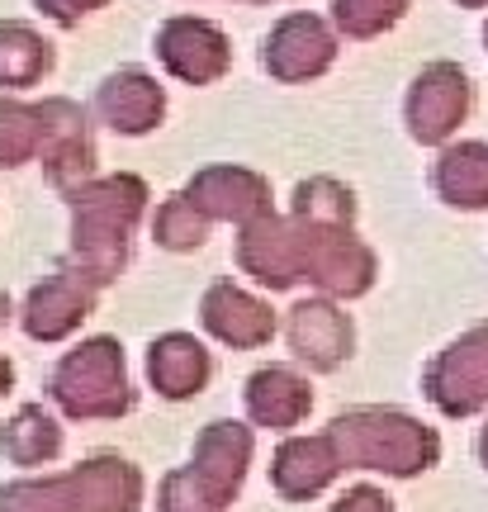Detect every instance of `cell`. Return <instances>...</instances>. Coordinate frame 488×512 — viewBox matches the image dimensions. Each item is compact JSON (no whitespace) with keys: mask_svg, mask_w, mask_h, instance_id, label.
I'll list each match as a JSON object with an SVG mask.
<instances>
[{"mask_svg":"<svg viewBox=\"0 0 488 512\" xmlns=\"http://www.w3.org/2000/svg\"><path fill=\"white\" fill-rule=\"evenodd\" d=\"M91 313V285H81L76 275H53L29 294V309H24V328L29 337L57 342Z\"/></svg>","mask_w":488,"mask_h":512,"instance_id":"30bf717a","label":"cell"},{"mask_svg":"<svg viewBox=\"0 0 488 512\" xmlns=\"http://www.w3.org/2000/svg\"><path fill=\"white\" fill-rule=\"evenodd\" d=\"M0 446L15 465H43V460H53L62 451V432L43 408H19L15 422L0 432Z\"/></svg>","mask_w":488,"mask_h":512,"instance_id":"2e32d148","label":"cell"},{"mask_svg":"<svg viewBox=\"0 0 488 512\" xmlns=\"http://www.w3.org/2000/svg\"><path fill=\"white\" fill-rule=\"evenodd\" d=\"M53 399L72 413V418H119L133 394L124 380V351L109 337L76 347L62 366L53 370Z\"/></svg>","mask_w":488,"mask_h":512,"instance_id":"7a4b0ae2","label":"cell"},{"mask_svg":"<svg viewBox=\"0 0 488 512\" xmlns=\"http://www.w3.org/2000/svg\"><path fill=\"white\" fill-rule=\"evenodd\" d=\"M247 460H252V432L242 422H214L195 446V470H185V475L195 479L204 503L218 512L237 494V484L247 475Z\"/></svg>","mask_w":488,"mask_h":512,"instance_id":"5b68a950","label":"cell"},{"mask_svg":"<svg viewBox=\"0 0 488 512\" xmlns=\"http://www.w3.org/2000/svg\"><path fill=\"white\" fill-rule=\"evenodd\" d=\"M398 15H403V0H337L342 29L356 38L380 34V29H389Z\"/></svg>","mask_w":488,"mask_h":512,"instance_id":"e0dca14e","label":"cell"},{"mask_svg":"<svg viewBox=\"0 0 488 512\" xmlns=\"http://www.w3.org/2000/svg\"><path fill=\"white\" fill-rule=\"evenodd\" d=\"M422 389L446 418H470V413L488 408V323L455 337L427 366Z\"/></svg>","mask_w":488,"mask_h":512,"instance_id":"277c9868","label":"cell"},{"mask_svg":"<svg viewBox=\"0 0 488 512\" xmlns=\"http://www.w3.org/2000/svg\"><path fill=\"white\" fill-rule=\"evenodd\" d=\"M10 389V361H0V394Z\"/></svg>","mask_w":488,"mask_h":512,"instance_id":"7402d4cb","label":"cell"},{"mask_svg":"<svg viewBox=\"0 0 488 512\" xmlns=\"http://www.w3.org/2000/svg\"><path fill=\"white\" fill-rule=\"evenodd\" d=\"M436 190L460 209H484L488 204V147L460 143L436 162Z\"/></svg>","mask_w":488,"mask_h":512,"instance_id":"5bb4252c","label":"cell"},{"mask_svg":"<svg viewBox=\"0 0 488 512\" xmlns=\"http://www.w3.org/2000/svg\"><path fill=\"white\" fill-rule=\"evenodd\" d=\"M43 5H48L57 19H76V10H86V5H95V0H43Z\"/></svg>","mask_w":488,"mask_h":512,"instance_id":"44dd1931","label":"cell"},{"mask_svg":"<svg viewBox=\"0 0 488 512\" xmlns=\"http://www.w3.org/2000/svg\"><path fill=\"white\" fill-rule=\"evenodd\" d=\"M299 214H308L313 223H351V195L342 185L332 181H313V185H299Z\"/></svg>","mask_w":488,"mask_h":512,"instance_id":"ac0fdd59","label":"cell"},{"mask_svg":"<svg viewBox=\"0 0 488 512\" xmlns=\"http://www.w3.org/2000/svg\"><path fill=\"white\" fill-rule=\"evenodd\" d=\"M327 437L346 470H384L394 479H413L432 470L441 456V437L398 408H351L337 413Z\"/></svg>","mask_w":488,"mask_h":512,"instance_id":"6da1fadb","label":"cell"},{"mask_svg":"<svg viewBox=\"0 0 488 512\" xmlns=\"http://www.w3.org/2000/svg\"><path fill=\"white\" fill-rule=\"evenodd\" d=\"M470 110V81L465 72H455L451 62H436L417 76L413 95H408V124H413V138L422 143H441Z\"/></svg>","mask_w":488,"mask_h":512,"instance_id":"8992f818","label":"cell"},{"mask_svg":"<svg viewBox=\"0 0 488 512\" xmlns=\"http://www.w3.org/2000/svg\"><path fill=\"white\" fill-rule=\"evenodd\" d=\"M100 105H105V114L114 119V128L143 133V128L162 114V91H157L147 76L128 72V76H114L105 91H100Z\"/></svg>","mask_w":488,"mask_h":512,"instance_id":"9a60e30c","label":"cell"},{"mask_svg":"<svg viewBox=\"0 0 488 512\" xmlns=\"http://www.w3.org/2000/svg\"><path fill=\"white\" fill-rule=\"evenodd\" d=\"M313 408V394H308V380H299L290 366H271L256 370L247 380V413H252L261 427H299L304 413Z\"/></svg>","mask_w":488,"mask_h":512,"instance_id":"7c38bea8","label":"cell"},{"mask_svg":"<svg viewBox=\"0 0 488 512\" xmlns=\"http://www.w3.org/2000/svg\"><path fill=\"white\" fill-rule=\"evenodd\" d=\"M204 328L223 337V342H233V347H261V342H271L275 313L223 280V285L204 294Z\"/></svg>","mask_w":488,"mask_h":512,"instance_id":"9c48e42d","label":"cell"},{"mask_svg":"<svg viewBox=\"0 0 488 512\" xmlns=\"http://www.w3.org/2000/svg\"><path fill=\"white\" fill-rule=\"evenodd\" d=\"M479 456H484V465H488V427L479 432Z\"/></svg>","mask_w":488,"mask_h":512,"instance_id":"603a6c76","label":"cell"},{"mask_svg":"<svg viewBox=\"0 0 488 512\" xmlns=\"http://www.w3.org/2000/svg\"><path fill=\"white\" fill-rule=\"evenodd\" d=\"M157 238L166 247H195L204 238V223L195 219V204H166L162 219H157Z\"/></svg>","mask_w":488,"mask_h":512,"instance_id":"d6986e66","label":"cell"},{"mask_svg":"<svg viewBox=\"0 0 488 512\" xmlns=\"http://www.w3.org/2000/svg\"><path fill=\"white\" fill-rule=\"evenodd\" d=\"M351 318L327 299H304L299 309H290V347L294 356L313 370H337L351 356Z\"/></svg>","mask_w":488,"mask_h":512,"instance_id":"52a82bcc","label":"cell"},{"mask_svg":"<svg viewBox=\"0 0 488 512\" xmlns=\"http://www.w3.org/2000/svg\"><path fill=\"white\" fill-rule=\"evenodd\" d=\"M332 62V34L313 15H290L266 48V67L275 76H318Z\"/></svg>","mask_w":488,"mask_h":512,"instance_id":"8fae6325","label":"cell"},{"mask_svg":"<svg viewBox=\"0 0 488 512\" xmlns=\"http://www.w3.org/2000/svg\"><path fill=\"white\" fill-rule=\"evenodd\" d=\"M143 204V185L138 181H105L91 190L81 209H76V252L95 266V280H109L114 266L124 261V233L133 214Z\"/></svg>","mask_w":488,"mask_h":512,"instance_id":"3957f363","label":"cell"},{"mask_svg":"<svg viewBox=\"0 0 488 512\" xmlns=\"http://www.w3.org/2000/svg\"><path fill=\"white\" fill-rule=\"evenodd\" d=\"M460 5H488V0H460Z\"/></svg>","mask_w":488,"mask_h":512,"instance_id":"cb8c5ba5","label":"cell"},{"mask_svg":"<svg viewBox=\"0 0 488 512\" xmlns=\"http://www.w3.org/2000/svg\"><path fill=\"white\" fill-rule=\"evenodd\" d=\"M147 370H152V384L162 389L166 399H185V394H199L204 380H209V351L199 347L195 337L171 332V337H162L152 347Z\"/></svg>","mask_w":488,"mask_h":512,"instance_id":"4fadbf2b","label":"cell"},{"mask_svg":"<svg viewBox=\"0 0 488 512\" xmlns=\"http://www.w3.org/2000/svg\"><path fill=\"white\" fill-rule=\"evenodd\" d=\"M332 512H394V498L384 494V489L356 484V489H346V494L337 498V508Z\"/></svg>","mask_w":488,"mask_h":512,"instance_id":"ffe728a7","label":"cell"},{"mask_svg":"<svg viewBox=\"0 0 488 512\" xmlns=\"http://www.w3.org/2000/svg\"><path fill=\"white\" fill-rule=\"evenodd\" d=\"M337 470H342V456L332 437H290L275 451L271 479L285 498H318L337 479Z\"/></svg>","mask_w":488,"mask_h":512,"instance_id":"ba28073f","label":"cell"}]
</instances>
